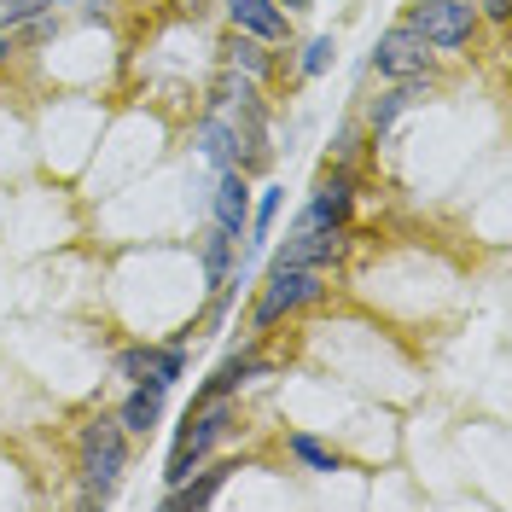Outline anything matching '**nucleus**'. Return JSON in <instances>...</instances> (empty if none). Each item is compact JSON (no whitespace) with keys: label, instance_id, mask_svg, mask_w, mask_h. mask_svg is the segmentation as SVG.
Segmentation results:
<instances>
[{"label":"nucleus","instance_id":"obj_19","mask_svg":"<svg viewBox=\"0 0 512 512\" xmlns=\"http://www.w3.org/2000/svg\"><path fill=\"white\" fill-rule=\"evenodd\" d=\"M274 210H280V187H268V192H262V210H256V222H251V251H262V245H268Z\"/></svg>","mask_w":512,"mask_h":512},{"label":"nucleus","instance_id":"obj_10","mask_svg":"<svg viewBox=\"0 0 512 512\" xmlns=\"http://www.w3.org/2000/svg\"><path fill=\"white\" fill-rule=\"evenodd\" d=\"M198 146H204V158L216 163V169H245L239 134H233V123H227L222 111H210V117L198 123Z\"/></svg>","mask_w":512,"mask_h":512},{"label":"nucleus","instance_id":"obj_17","mask_svg":"<svg viewBox=\"0 0 512 512\" xmlns=\"http://www.w3.org/2000/svg\"><path fill=\"white\" fill-rule=\"evenodd\" d=\"M227 59H233V70H245V76H268V53H262V41L256 35H239L233 47H227Z\"/></svg>","mask_w":512,"mask_h":512},{"label":"nucleus","instance_id":"obj_13","mask_svg":"<svg viewBox=\"0 0 512 512\" xmlns=\"http://www.w3.org/2000/svg\"><path fill=\"white\" fill-rule=\"evenodd\" d=\"M233 472H239V466H210V472H198V478H181L169 489V507H210Z\"/></svg>","mask_w":512,"mask_h":512},{"label":"nucleus","instance_id":"obj_2","mask_svg":"<svg viewBox=\"0 0 512 512\" xmlns=\"http://www.w3.org/2000/svg\"><path fill=\"white\" fill-rule=\"evenodd\" d=\"M320 291H326V268L274 262V268H268V286H262V297H256V309H251V326H256V332H268V326H274V320H286L291 309L315 303Z\"/></svg>","mask_w":512,"mask_h":512},{"label":"nucleus","instance_id":"obj_6","mask_svg":"<svg viewBox=\"0 0 512 512\" xmlns=\"http://www.w3.org/2000/svg\"><path fill=\"white\" fill-rule=\"evenodd\" d=\"M117 373L134 384H152V390H169V384L187 373V350L181 344H169V350H158V344H134V350L117 355Z\"/></svg>","mask_w":512,"mask_h":512},{"label":"nucleus","instance_id":"obj_22","mask_svg":"<svg viewBox=\"0 0 512 512\" xmlns=\"http://www.w3.org/2000/svg\"><path fill=\"white\" fill-rule=\"evenodd\" d=\"M483 12H489V18H501V24H507V18H512V0H483Z\"/></svg>","mask_w":512,"mask_h":512},{"label":"nucleus","instance_id":"obj_8","mask_svg":"<svg viewBox=\"0 0 512 512\" xmlns=\"http://www.w3.org/2000/svg\"><path fill=\"white\" fill-rule=\"evenodd\" d=\"M216 227H227L233 239L251 227V187H245V169H222V181H216Z\"/></svg>","mask_w":512,"mask_h":512},{"label":"nucleus","instance_id":"obj_23","mask_svg":"<svg viewBox=\"0 0 512 512\" xmlns=\"http://www.w3.org/2000/svg\"><path fill=\"white\" fill-rule=\"evenodd\" d=\"M6 53H12V35L0 30V64H6Z\"/></svg>","mask_w":512,"mask_h":512},{"label":"nucleus","instance_id":"obj_21","mask_svg":"<svg viewBox=\"0 0 512 512\" xmlns=\"http://www.w3.org/2000/svg\"><path fill=\"white\" fill-rule=\"evenodd\" d=\"M332 64V35H315L309 47H303V76H320Z\"/></svg>","mask_w":512,"mask_h":512},{"label":"nucleus","instance_id":"obj_11","mask_svg":"<svg viewBox=\"0 0 512 512\" xmlns=\"http://www.w3.org/2000/svg\"><path fill=\"white\" fill-rule=\"evenodd\" d=\"M350 204H355V181L350 169H326L315 181V198H309V210L326 216V222H350Z\"/></svg>","mask_w":512,"mask_h":512},{"label":"nucleus","instance_id":"obj_18","mask_svg":"<svg viewBox=\"0 0 512 512\" xmlns=\"http://www.w3.org/2000/svg\"><path fill=\"white\" fill-rule=\"evenodd\" d=\"M291 454H297L309 472H338V454H332L326 443H315L309 431H297V437H291Z\"/></svg>","mask_w":512,"mask_h":512},{"label":"nucleus","instance_id":"obj_16","mask_svg":"<svg viewBox=\"0 0 512 512\" xmlns=\"http://www.w3.org/2000/svg\"><path fill=\"white\" fill-rule=\"evenodd\" d=\"M227 268H233V233H227V227H210V233H204V280L222 286Z\"/></svg>","mask_w":512,"mask_h":512},{"label":"nucleus","instance_id":"obj_24","mask_svg":"<svg viewBox=\"0 0 512 512\" xmlns=\"http://www.w3.org/2000/svg\"><path fill=\"white\" fill-rule=\"evenodd\" d=\"M286 6H291V12H303V6H309V0H286Z\"/></svg>","mask_w":512,"mask_h":512},{"label":"nucleus","instance_id":"obj_25","mask_svg":"<svg viewBox=\"0 0 512 512\" xmlns=\"http://www.w3.org/2000/svg\"><path fill=\"white\" fill-rule=\"evenodd\" d=\"M53 6H76V0H53Z\"/></svg>","mask_w":512,"mask_h":512},{"label":"nucleus","instance_id":"obj_9","mask_svg":"<svg viewBox=\"0 0 512 512\" xmlns=\"http://www.w3.org/2000/svg\"><path fill=\"white\" fill-rule=\"evenodd\" d=\"M227 18L239 35H256V41H280L286 35V12L274 0H227Z\"/></svg>","mask_w":512,"mask_h":512},{"label":"nucleus","instance_id":"obj_1","mask_svg":"<svg viewBox=\"0 0 512 512\" xmlns=\"http://www.w3.org/2000/svg\"><path fill=\"white\" fill-rule=\"evenodd\" d=\"M123 466H128V431L111 414L88 419L82 437H76V472H82V483H88V501H111Z\"/></svg>","mask_w":512,"mask_h":512},{"label":"nucleus","instance_id":"obj_4","mask_svg":"<svg viewBox=\"0 0 512 512\" xmlns=\"http://www.w3.org/2000/svg\"><path fill=\"white\" fill-rule=\"evenodd\" d=\"M419 30L425 47H437V53H460L472 30H478V0H419L414 18H408Z\"/></svg>","mask_w":512,"mask_h":512},{"label":"nucleus","instance_id":"obj_7","mask_svg":"<svg viewBox=\"0 0 512 512\" xmlns=\"http://www.w3.org/2000/svg\"><path fill=\"white\" fill-rule=\"evenodd\" d=\"M425 59H431V47L419 41L414 24H396V30H384L379 47H373V70H379V76H396V82L425 76Z\"/></svg>","mask_w":512,"mask_h":512},{"label":"nucleus","instance_id":"obj_3","mask_svg":"<svg viewBox=\"0 0 512 512\" xmlns=\"http://www.w3.org/2000/svg\"><path fill=\"white\" fill-rule=\"evenodd\" d=\"M227 419H233V408H227V396H216V402H192L187 408V425H181V437H175V454H169V472L163 478L181 483L192 478V466H204V454L227 437Z\"/></svg>","mask_w":512,"mask_h":512},{"label":"nucleus","instance_id":"obj_12","mask_svg":"<svg viewBox=\"0 0 512 512\" xmlns=\"http://www.w3.org/2000/svg\"><path fill=\"white\" fill-rule=\"evenodd\" d=\"M262 373H268V361H256V355H227L222 367L210 373V384H204L192 402H216V396H233V390H239L245 379H262Z\"/></svg>","mask_w":512,"mask_h":512},{"label":"nucleus","instance_id":"obj_5","mask_svg":"<svg viewBox=\"0 0 512 512\" xmlns=\"http://www.w3.org/2000/svg\"><path fill=\"white\" fill-rule=\"evenodd\" d=\"M344 256V222H326V216H315V210H303L297 222H291L286 245H280V256L274 262H297V268H332Z\"/></svg>","mask_w":512,"mask_h":512},{"label":"nucleus","instance_id":"obj_15","mask_svg":"<svg viewBox=\"0 0 512 512\" xmlns=\"http://www.w3.org/2000/svg\"><path fill=\"white\" fill-rule=\"evenodd\" d=\"M414 99H425V76H408L402 88H390V94H384L379 105H373V117H367V123H373V134H384V128L396 123V117H402V111H408Z\"/></svg>","mask_w":512,"mask_h":512},{"label":"nucleus","instance_id":"obj_14","mask_svg":"<svg viewBox=\"0 0 512 512\" xmlns=\"http://www.w3.org/2000/svg\"><path fill=\"white\" fill-rule=\"evenodd\" d=\"M158 419H163V390H152V384H134V396L123 402L117 425H123L128 437H146V431H152Z\"/></svg>","mask_w":512,"mask_h":512},{"label":"nucleus","instance_id":"obj_20","mask_svg":"<svg viewBox=\"0 0 512 512\" xmlns=\"http://www.w3.org/2000/svg\"><path fill=\"white\" fill-rule=\"evenodd\" d=\"M53 0H0V24L12 30V24H30V18H41Z\"/></svg>","mask_w":512,"mask_h":512}]
</instances>
